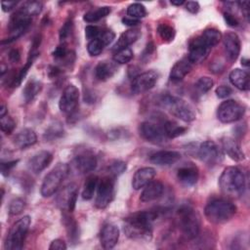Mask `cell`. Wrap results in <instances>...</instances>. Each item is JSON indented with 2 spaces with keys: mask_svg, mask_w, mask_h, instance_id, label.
<instances>
[{
  "mask_svg": "<svg viewBox=\"0 0 250 250\" xmlns=\"http://www.w3.org/2000/svg\"><path fill=\"white\" fill-rule=\"evenodd\" d=\"M158 211H139L124 220V232L135 240H149L152 235V223Z\"/></svg>",
  "mask_w": 250,
  "mask_h": 250,
  "instance_id": "6da1fadb",
  "label": "cell"
},
{
  "mask_svg": "<svg viewBox=\"0 0 250 250\" xmlns=\"http://www.w3.org/2000/svg\"><path fill=\"white\" fill-rule=\"evenodd\" d=\"M219 187L224 194L230 197H238L245 188V176L237 167H227L219 178Z\"/></svg>",
  "mask_w": 250,
  "mask_h": 250,
  "instance_id": "7a4b0ae2",
  "label": "cell"
},
{
  "mask_svg": "<svg viewBox=\"0 0 250 250\" xmlns=\"http://www.w3.org/2000/svg\"><path fill=\"white\" fill-rule=\"evenodd\" d=\"M236 210V206L231 201L216 198L205 206L204 214L207 220L213 224H225L232 219Z\"/></svg>",
  "mask_w": 250,
  "mask_h": 250,
  "instance_id": "3957f363",
  "label": "cell"
},
{
  "mask_svg": "<svg viewBox=\"0 0 250 250\" xmlns=\"http://www.w3.org/2000/svg\"><path fill=\"white\" fill-rule=\"evenodd\" d=\"M180 228L188 239H194L200 231V219L197 212L190 206L184 205L178 211Z\"/></svg>",
  "mask_w": 250,
  "mask_h": 250,
  "instance_id": "277c9868",
  "label": "cell"
},
{
  "mask_svg": "<svg viewBox=\"0 0 250 250\" xmlns=\"http://www.w3.org/2000/svg\"><path fill=\"white\" fill-rule=\"evenodd\" d=\"M69 173V166L65 163H59L52 171H50L43 180L41 185V194L43 197H50L56 193L63 180Z\"/></svg>",
  "mask_w": 250,
  "mask_h": 250,
  "instance_id": "5b68a950",
  "label": "cell"
},
{
  "mask_svg": "<svg viewBox=\"0 0 250 250\" xmlns=\"http://www.w3.org/2000/svg\"><path fill=\"white\" fill-rule=\"evenodd\" d=\"M30 222L29 216H23L12 226L5 241V248L7 250H21L22 248Z\"/></svg>",
  "mask_w": 250,
  "mask_h": 250,
  "instance_id": "8992f818",
  "label": "cell"
},
{
  "mask_svg": "<svg viewBox=\"0 0 250 250\" xmlns=\"http://www.w3.org/2000/svg\"><path fill=\"white\" fill-rule=\"evenodd\" d=\"M161 102L163 105L166 106L174 116L180 118L185 122H191L196 118V113L192 106L180 98L165 96L161 100Z\"/></svg>",
  "mask_w": 250,
  "mask_h": 250,
  "instance_id": "52a82bcc",
  "label": "cell"
},
{
  "mask_svg": "<svg viewBox=\"0 0 250 250\" xmlns=\"http://www.w3.org/2000/svg\"><path fill=\"white\" fill-rule=\"evenodd\" d=\"M31 19H32L31 17H29L21 9L15 12L11 16L10 22L8 25L9 37L6 40H2V44L13 42L17 40L20 36H21L29 26L31 22Z\"/></svg>",
  "mask_w": 250,
  "mask_h": 250,
  "instance_id": "ba28073f",
  "label": "cell"
},
{
  "mask_svg": "<svg viewBox=\"0 0 250 250\" xmlns=\"http://www.w3.org/2000/svg\"><path fill=\"white\" fill-rule=\"evenodd\" d=\"M245 113V106L234 100L223 102L217 110V117L222 123H232L242 118Z\"/></svg>",
  "mask_w": 250,
  "mask_h": 250,
  "instance_id": "9c48e42d",
  "label": "cell"
},
{
  "mask_svg": "<svg viewBox=\"0 0 250 250\" xmlns=\"http://www.w3.org/2000/svg\"><path fill=\"white\" fill-rule=\"evenodd\" d=\"M97 189L95 205L99 209H104L108 206L114 196V180L112 176L102 178L98 183Z\"/></svg>",
  "mask_w": 250,
  "mask_h": 250,
  "instance_id": "30bf717a",
  "label": "cell"
},
{
  "mask_svg": "<svg viewBox=\"0 0 250 250\" xmlns=\"http://www.w3.org/2000/svg\"><path fill=\"white\" fill-rule=\"evenodd\" d=\"M139 131H140V135L146 141L152 144L160 145L166 142V140L168 139L162 124L160 125L154 122L145 121L140 124Z\"/></svg>",
  "mask_w": 250,
  "mask_h": 250,
  "instance_id": "8fae6325",
  "label": "cell"
},
{
  "mask_svg": "<svg viewBox=\"0 0 250 250\" xmlns=\"http://www.w3.org/2000/svg\"><path fill=\"white\" fill-rule=\"evenodd\" d=\"M79 104V91L76 86L68 85L63 90L60 102L59 107L61 111L66 115H72L75 113Z\"/></svg>",
  "mask_w": 250,
  "mask_h": 250,
  "instance_id": "7c38bea8",
  "label": "cell"
},
{
  "mask_svg": "<svg viewBox=\"0 0 250 250\" xmlns=\"http://www.w3.org/2000/svg\"><path fill=\"white\" fill-rule=\"evenodd\" d=\"M158 80V73L154 70H147L134 76L131 83V90L135 94L145 93L154 87Z\"/></svg>",
  "mask_w": 250,
  "mask_h": 250,
  "instance_id": "4fadbf2b",
  "label": "cell"
},
{
  "mask_svg": "<svg viewBox=\"0 0 250 250\" xmlns=\"http://www.w3.org/2000/svg\"><path fill=\"white\" fill-rule=\"evenodd\" d=\"M197 155L207 165H215L223 158L220 147L213 141H205L200 144L197 149Z\"/></svg>",
  "mask_w": 250,
  "mask_h": 250,
  "instance_id": "5bb4252c",
  "label": "cell"
},
{
  "mask_svg": "<svg viewBox=\"0 0 250 250\" xmlns=\"http://www.w3.org/2000/svg\"><path fill=\"white\" fill-rule=\"evenodd\" d=\"M78 195V187L71 183L62 188L57 196L58 205L64 211L72 212L75 208Z\"/></svg>",
  "mask_w": 250,
  "mask_h": 250,
  "instance_id": "9a60e30c",
  "label": "cell"
},
{
  "mask_svg": "<svg viewBox=\"0 0 250 250\" xmlns=\"http://www.w3.org/2000/svg\"><path fill=\"white\" fill-rule=\"evenodd\" d=\"M210 50L198 36L190 41L188 58L192 63H200L207 58Z\"/></svg>",
  "mask_w": 250,
  "mask_h": 250,
  "instance_id": "2e32d148",
  "label": "cell"
},
{
  "mask_svg": "<svg viewBox=\"0 0 250 250\" xmlns=\"http://www.w3.org/2000/svg\"><path fill=\"white\" fill-rule=\"evenodd\" d=\"M119 239V229L116 225L108 223L105 224L100 233L101 245L104 249L113 248Z\"/></svg>",
  "mask_w": 250,
  "mask_h": 250,
  "instance_id": "e0dca14e",
  "label": "cell"
},
{
  "mask_svg": "<svg viewBox=\"0 0 250 250\" xmlns=\"http://www.w3.org/2000/svg\"><path fill=\"white\" fill-rule=\"evenodd\" d=\"M226 54L229 61L234 62L240 53L241 43L238 35L234 32H227L223 37Z\"/></svg>",
  "mask_w": 250,
  "mask_h": 250,
  "instance_id": "ac0fdd59",
  "label": "cell"
},
{
  "mask_svg": "<svg viewBox=\"0 0 250 250\" xmlns=\"http://www.w3.org/2000/svg\"><path fill=\"white\" fill-rule=\"evenodd\" d=\"M73 164L76 171H78V173L87 174L96 169L98 161L96 156L93 153L86 151L78 154L75 157Z\"/></svg>",
  "mask_w": 250,
  "mask_h": 250,
  "instance_id": "d6986e66",
  "label": "cell"
},
{
  "mask_svg": "<svg viewBox=\"0 0 250 250\" xmlns=\"http://www.w3.org/2000/svg\"><path fill=\"white\" fill-rule=\"evenodd\" d=\"M156 175V171L152 167H143L138 169L132 179V188L139 190L150 183Z\"/></svg>",
  "mask_w": 250,
  "mask_h": 250,
  "instance_id": "ffe728a7",
  "label": "cell"
},
{
  "mask_svg": "<svg viewBox=\"0 0 250 250\" xmlns=\"http://www.w3.org/2000/svg\"><path fill=\"white\" fill-rule=\"evenodd\" d=\"M199 177L198 169L196 166L192 164H188L185 166H182L178 169L177 172V178L179 182L186 186V187H191L196 184Z\"/></svg>",
  "mask_w": 250,
  "mask_h": 250,
  "instance_id": "44dd1931",
  "label": "cell"
},
{
  "mask_svg": "<svg viewBox=\"0 0 250 250\" xmlns=\"http://www.w3.org/2000/svg\"><path fill=\"white\" fill-rule=\"evenodd\" d=\"M181 159V153L176 150H160L150 155L151 163L159 166H169Z\"/></svg>",
  "mask_w": 250,
  "mask_h": 250,
  "instance_id": "7402d4cb",
  "label": "cell"
},
{
  "mask_svg": "<svg viewBox=\"0 0 250 250\" xmlns=\"http://www.w3.org/2000/svg\"><path fill=\"white\" fill-rule=\"evenodd\" d=\"M53 160V154L47 150H41L35 153L28 161L29 169L34 173H40L47 168Z\"/></svg>",
  "mask_w": 250,
  "mask_h": 250,
  "instance_id": "603a6c76",
  "label": "cell"
},
{
  "mask_svg": "<svg viewBox=\"0 0 250 250\" xmlns=\"http://www.w3.org/2000/svg\"><path fill=\"white\" fill-rule=\"evenodd\" d=\"M222 146H223L225 152L233 161L239 162V161H242L245 159V154H244L243 150L241 149L238 143L235 140H233L232 138H229V137L223 138Z\"/></svg>",
  "mask_w": 250,
  "mask_h": 250,
  "instance_id": "cb8c5ba5",
  "label": "cell"
},
{
  "mask_svg": "<svg viewBox=\"0 0 250 250\" xmlns=\"http://www.w3.org/2000/svg\"><path fill=\"white\" fill-rule=\"evenodd\" d=\"M192 64L193 63L188 60V57L178 61L171 68L170 79L175 82L183 80L192 69Z\"/></svg>",
  "mask_w": 250,
  "mask_h": 250,
  "instance_id": "d4e9b609",
  "label": "cell"
},
{
  "mask_svg": "<svg viewBox=\"0 0 250 250\" xmlns=\"http://www.w3.org/2000/svg\"><path fill=\"white\" fill-rule=\"evenodd\" d=\"M163 190H164L163 184L159 181L152 180L146 187H144V189L141 193L140 199L143 202L153 201L162 195Z\"/></svg>",
  "mask_w": 250,
  "mask_h": 250,
  "instance_id": "484cf974",
  "label": "cell"
},
{
  "mask_svg": "<svg viewBox=\"0 0 250 250\" xmlns=\"http://www.w3.org/2000/svg\"><path fill=\"white\" fill-rule=\"evenodd\" d=\"M229 82L238 90L248 91L250 88V76L246 70L235 68L229 75Z\"/></svg>",
  "mask_w": 250,
  "mask_h": 250,
  "instance_id": "4316f807",
  "label": "cell"
},
{
  "mask_svg": "<svg viewBox=\"0 0 250 250\" xmlns=\"http://www.w3.org/2000/svg\"><path fill=\"white\" fill-rule=\"evenodd\" d=\"M36 143H37V136L35 132L29 128H25L20 131L14 139L15 146L21 149H24L26 147L32 146Z\"/></svg>",
  "mask_w": 250,
  "mask_h": 250,
  "instance_id": "83f0119b",
  "label": "cell"
},
{
  "mask_svg": "<svg viewBox=\"0 0 250 250\" xmlns=\"http://www.w3.org/2000/svg\"><path fill=\"white\" fill-rule=\"evenodd\" d=\"M140 35H141V31L137 28H131V29L124 31L119 36L117 42L115 43V45L113 47V50L116 52L121 49L129 48L130 45H132L134 42H136L138 40Z\"/></svg>",
  "mask_w": 250,
  "mask_h": 250,
  "instance_id": "f1b7e54d",
  "label": "cell"
},
{
  "mask_svg": "<svg viewBox=\"0 0 250 250\" xmlns=\"http://www.w3.org/2000/svg\"><path fill=\"white\" fill-rule=\"evenodd\" d=\"M116 72V66L113 62L103 61L95 67V75L100 81H106L111 78Z\"/></svg>",
  "mask_w": 250,
  "mask_h": 250,
  "instance_id": "f546056e",
  "label": "cell"
},
{
  "mask_svg": "<svg viewBox=\"0 0 250 250\" xmlns=\"http://www.w3.org/2000/svg\"><path fill=\"white\" fill-rule=\"evenodd\" d=\"M42 89V83L36 79H31L29 80L22 91L24 101L26 103H30L33 101V99L40 93Z\"/></svg>",
  "mask_w": 250,
  "mask_h": 250,
  "instance_id": "4dcf8cb0",
  "label": "cell"
},
{
  "mask_svg": "<svg viewBox=\"0 0 250 250\" xmlns=\"http://www.w3.org/2000/svg\"><path fill=\"white\" fill-rule=\"evenodd\" d=\"M203 43L210 49L216 46L222 39V33L216 28H207L199 36Z\"/></svg>",
  "mask_w": 250,
  "mask_h": 250,
  "instance_id": "1f68e13d",
  "label": "cell"
},
{
  "mask_svg": "<svg viewBox=\"0 0 250 250\" xmlns=\"http://www.w3.org/2000/svg\"><path fill=\"white\" fill-rule=\"evenodd\" d=\"M110 8L107 6H103V7H98L96 9L90 10L85 15L83 16V20L87 22H96L103 18L106 17L110 13Z\"/></svg>",
  "mask_w": 250,
  "mask_h": 250,
  "instance_id": "d6a6232c",
  "label": "cell"
},
{
  "mask_svg": "<svg viewBox=\"0 0 250 250\" xmlns=\"http://www.w3.org/2000/svg\"><path fill=\"white\" fill-rule=\"evenodd\" d=\"M162 125H163L165 134L168 139L177 138V137L185 134V132L187 131V129L185 127L180 126L176 122L171 121V120H166L165 122L162 123Z\"/></svg>",
  "mask_w": 250,
  "mask_h": 250,
  "instance_id": "836d02e7",
  "label": "cell"
},
{
  "mask_svg": "<svg viewBox=\"0 0 250 250\" xmlns=\"http://www.w3.org/2000/svg\"><path fill=\"white\" fill-rule=\"evenodd\" d=\"M99 179L97 176H90L87 178L86 182L84 183L83 190H82V198L85 200H90L93 198L95 190L98 187Z\"/></svg>",
  "mask_w": 250,
  "mask_h": 250,
  "instance_id": "e575fe53",
  "label": "cell"
},
{
  "mask_svg": "<svg viewBox=\"0 0 250 250\" xmlns=\"http://www.w3.org/2000/svg\"><path fill=\"white\" fill-rule=\"evenodd\" d=\"M63 225L65 226V229L68 234L69 240H71L73 243H75L79 237V231H78V225L73 220V218H70L67 215H63Z\"/></svg>",
  "mask_w": 250,
  "mask_h": 250,
  "instance_id": "d590c367",
  "label": "cell"
},
{
  "mask_svg": "<svg viewBox=\"0 0 250 250\" xmlns=\"http://www.w3.org/2000/svg\"><path fill=\"white\" fill-rule=\"evenodd\" d=\"M127 15L129 18L139 20L146 16V7L141 3H132L127 8Z\"/></svg>",
  "mask_w": 250,
  "mask_h": 250,
  "instance_id": "8d00e7d4",
  "label": "cell"
},
{
  "mask_svg": "<svg viewBox=\"0 0 250 250\" xmlns=\"http://www.w3.org/2000/svg\"><path fill=\"white\" fill-rule=\"evenodd\" d=\"M157 32L161 39L165 42H171L175 38L176 35V30L174 27H172L169 24L166 23H160L157 26Z\"/></svg>",
  "mask_w": 250,
  "mask_h": 250,
  "instance_id": "74e56055",
  "label": "cell"
},
{
  "mask_svg": "<svg viewBox=\"0 0 250 250\" xmlns=\"http://www.w3.org/2000/svg\"><path fill=\"white\" fill-rule=\"evenodd\" d=\"M29 17L37 16L42 11V3L39 1H26L20 8Z\"/></svg>",
  "mask_w": 250,
  "mask_h": 250,
  "instance_id": "f35d334b",
  "label": "cell"
},
{
  "mask_svg": "<svg viewBox=\"0 0 250 250\" xmlns=\"http://www.w3.org/2000/svg\"><path fill=\"white\" fill-rule=\"evenodd\" d=\"M132 59H133V51L130 48H125V49L116 51L113 56V61L120 64L127 63Z\"/></svg>",
  "mask_w": 250,
  "mask_h": 250,
  "instance_id": "ab89813d",
  "label": "cell"
},
{
  "mask_svg": "<svg viewBox=\"0 0 250 250\" xmlns=\"http://www.w3.org/2000/svg\"><path fill=\"white\" fill-rule=\"evenodd\" d=\"M214 85V81L212 78L208 77V76H203V77H200L196 83H195V88L196 90L201 93V94H205L207 93L209 90H211V88L213 87Z\"/></svg>",
  "mask_w": 250,
  "mask_h": 250,
  "instance_id": "60d3db41",
  "label": "cell"
},
{
  "mask_svg": "<svg viewBox=\"0 0 250 250\" xmlns=\"http://www.w3.org/2000/svg\"><path fill=\"white\" fill-rule=\"evenodd\" d=\"M126 169H127L126 162L121 161V160H114L108 166L109 174L112 177H118V176L122 175L126 171Z\"/></svg>",
  "mask_w": 250,
  "mask_h": 250,
  "instance_id": "b9f144b4",
  "label": "cell"
},
{
  "mask_svg": "<svg viewBox=\"0 0 250 250\" xmlns=\"http://www.w3.org/2000/svg\"><path fill=\"white\" fill-rule=\"evenodd\" d=\"M104 48V43L101 41L100 38H97V39L89 41V43L87 45V52L89 53L90 56L97 57L103 52Z\"/></svg>",
  "mask_w": 250,
  "mask_h": 250,
  "instance_id": "7bdbcfd3",
  "label": "cell"
},
{
  "mask_svg": "<svg viewBox=\"0 0 250 250\" xmlns=\"http://www.w3.org/2000/svg\"><path fill=\"white\" fill-rule=\"evenodd\" d=\"M25 208V201L21 198H14L9 204V214L16 216L21 214Z\"/></svg>",
  "mask_w": 250,
  "mask_h": 250,
  "instance_id": "ee69618b",
  "label": "cell"
},
{
  "mask_svg": "<svg viewBox=\"0 0 250 250\" xmlns=\"http://www.w3.org/2000/svg\"><path fill=\"white\" fill-rule=\"evenodd\" d=\"M0 126H1L2 132L10 135L16 127V123L11 116L6 114L4 116H0Z\"/></svg>",
  "mask_w": 250,
  "mask_h": 250,
  "instance_id": "f6af8a7d",
  "label": "cell"
},
{
  "mask_svg": "<svg viewBox=\"0 0 250 250\" xmlns=\"http://www.w3.org/2000/svg\"><path fill=\"white\" fill-rule=\"evenodd\" d=\"M62 134H63V129L61 126V124L60 123L53 124L47 129V131L44 135V138L47 140H54V139L62 137Z\"/></svg>",
  "mask_w": 250,
  "mask_h": 250,
  "instance_id": "bcb514c9",
  "label": "cell"
},
{
  "mask_svg": "<svg viewBox=\"0 0 250 250\" xmlns=\"http://www.w3.org/2000/svg\"><path fill=\"white\" fill-rule=\"evenodd\" d=\"M72 29H73V23H72L71 20L66 21L63 23V25L61 27V29H60V40H61L62 44H65L64 42L71 35Z\"/></svg>",
  "mask_w": 250,
  "mask_h": 250,
  "instance_id": "7dc6e473",
  "label": "cell"
},
{
  "mask_svg": "<svg viewBox=\"0 0 250 250\" xmlns=\"http://www.w3.org/2000/svg\"><path fill=\"white\" fill-rule=\"evenodd\" d=\"M102 30L99 26H96V25H87L85 27V36L86 38L91 41V40H94V39H97L101 36L102 34Z\"/></svg>",
  "mask_w": 250,
  "mask_h": 250,
  "instance_id": "c3c4849f",
  "label": "cell"
},
{
  "mask_svg": "<svg viewBox=\"0 0 250 250\" xmlns=\"http://www.w3.org/2000/svg\"><path fill=\"white\" fill-rule=\"evenodd\" d=\"M69 50H67L66 45L65 44H61L59 45L53 52V57L57 60V61H61L63 62L64 59L67 57V55L69 54Z\"/></svg>",
  "mask_w": 250,
  "mask_h": 250,
  "instance_id": "681fc988",
  "label": "cell"
},
{
  "mask_svg": "<svg viewBox=\"0 0 250 250\" xmlns=\"http://www.w3.org/2000/svg\"><path fill=\"white\" fill-rule=\"evenodd\" d=\"M101 39V41L104 43V46L109 45L115 38V34L113 31L111 30H104L102 32L101 36L99 37Z\"/></svg>",
  "mask_w": 250,
  "mask_h": 250,
  "instance_id": "f907efd6",
  "label": "cell"
},
{
  "mask_svg": "<svg viewBox=\"0 0 250 250\" xmlns=\"http://www.w3.org/2000/svg\"><path fill=\"white\" fill-rule=\"evenodd\" d=\"M215 93H216V95H217L218 98H220V99H225V98L229 97V95H231L232 90H231V88L229 87V86L221 85V86H219V87L216 89Z\"/></svg>",
  "mask_w": 250,
  "mask_h": 250,
  "instance_id": "816d5d0a",
  "label": "cell"
},
{
  "mask_svg": "<svg viewBox=\"0 0 250 250\" xmlns=\"http://www.w3.org/2000/svg\"><path fill=\"white\" fill-rule=\"evenodd\" d=\"M19 160H13V161H7V162H1V173L4 176H7L12 168H14Z\"/></svg>",
  "mask_w": 250,
  "mask_h": 250,
  "instance_id": "f5cc1de1",
  "label": "cell"
},
{
  "mask_svg": "<svg viewBox=\"0 0 250 250\" xmlns=\"http://www.w3.org/2000/svg\"><path fill=\"white\" fill-rule=\"evenodd\" d=\"M224 19H225V21H226V22H227V24H228L229 26L236 27V26L239 24L238 20H237L232 14H230V13H229V12L224 13Z\"/></svg>",
  "mask_w": 250,
  "mask_h": 250,
  "instance_id": "db71d44e",
  "label": "cell"
},
{
  "mask_svg": "<svg viewBox=\"0 0 250 250\" xmlns=\"http://www.w3.org/2000/svg\"><path fill=\"white\" fill-rule=\"evenodd\" d=\"M50 250H65L66 249V244L62 239H55L51 242L49 246Z\"/></svg>",
  "mask_w": 250,
  "mask_h": 250,
  "instance_id": "11a10c76",
  "label": "cell"
},
{
  "mask_svg": "<svg viewBox=\"0 0 250 250\" xmlns=\"http://www.w3.org/2000/svg\"><path fill=\"white\" fill-rule=\"evenodd\" d=\"M186 10L191 14H196L199 11V4L196 1H188L185 3Z\"/></svg>",
  "mask_w": 250,
  "mask_h": 250,
  "instance_id": "9f6ffc18",
  "label": "cell"
},
{
  "mask_svg": "<svg viewBox=\"0 0 250 250\" xmlns=\"http://www.w3.org/2000/svg\"><path fill=\"white\" fill-rule=\"evenodd\" d=\"M9 60L12 62H20L21 60V52L19 49H12L10 52H9Z\"/></svg>",
  "mask_w": 250,
  "mask_h": 250,
  "instance_id": "6f0895ef",
  "label": "cell"
},
{
  "mask_svg": "<svg viewBox=\"0 0 250 250\" xmlns=\"http://www.w3.org/2000/svg\"><path fill=\"white\" fill-rule=\"evenodd\" d=\"M17 5H18L17 1H2L1 2V7L4 12H9V11L13 10Z\"/></svg>",
  "mask_w": 250,
  "mask_h": 250,
  "instance_id": "680465c9",
  "label": "cell"
},
{
  "mask_svg": "<svg viewBox=\"0 0 250 250\" xmlns=\"http://www.w3.org/2000/svg\"><path fill=\"white\" fill-rule=\"evenodd\" d=\"M122 22L125 24V25H128V26H136L140 23V21L139 20H135V19H132V18H129V17H126V18H123L122 19Z\"/></svg>",
  "mask_w": 250,
  "mask_h": 250,
  "instance_id": "91938a15",
  "label": "cell"
},
{
  "mask_svg": "<svg viewBox=\"0 0 250 250\" xmlns=\"http://www.w3.org/2000/svg\"><path fill=\"white\" fill-rule=\"evenodd\" d=\"M154 50H155V48H154L153 43H152V42H149V43L146 45V49H145V51H144V53H143V58H146V57L149 56L150 54H152V53L154 52Z\"/></svg>",
  "mask_w": 250,
  "mask_h": 250,
  "instance_id": "94428289",
  "label": "cell"
},
{
  "mask_svg": "<svg viewBox=\"0 0 250 250\" xmlns=\"http://www.w3.org/2000/svg\"><path fill=\"white\" fill-rule=\"evenodd\" d=\"M48 72H49V75L51 77H54V76H57L61 71H60V69L57 66H51Z\"/></svg>",
  "mask_w": 250,
  "mask_h": 250,
  "instance_id": "6125c7cd",
  "label": "cell"
},
{
  "mask_svg": "<svg viewBox=\"0 0 250 250\" xmlns=\"http://www.w3.org/2000/svg\"><path fill=\"white\" fill-rule=\"evenodd\" d=\"M170 3L174 6H181V5H184L186 3V1H184V0H172Z\"/></svg>",
  "mask_w": 250,
  "mask_h": 250,
  "instance_id": "be15d7a7",
  "label": "cell"
},
{
  "mask_svg": "<svg viewBox=\"0 0 250 250\" xmlns=\"http://www.w3.org/2000/svg\"><path fill=\"white\" fill-rule=\"evenodd\" d=\"M7 114V107L4 104H1V108H0V116H4Z\"/></svg>",
  "mask_w": 250,
  "mask_h": 250,
  "instance_id": "e7e4bbea",
  "label": "cell"
},
{
  "mask_svg": "<svg viewBox=\"0 0 250 250\" xmlns=\"http://www.w3.org/2000/svg\"><path fill=\"white\" fill-rule=\"evenodd\" d=\"M241 64L245 65V66H248L249 65V60L247 58H242L241 60Z\"/></svg>",
  "mask_w": 250,
  "mask_h": 250,
  "instance_id": "03108f58",
  "label": "cell"
},
{
  "mask_svg": "<svg viewBox=\"0 0 250 250\" xmlns=\"http://www.w3.org/2000/svg\"><path fill=\"white\" fill-rule=\"evenodd\" d=\"M6 70H7V69H6V66L4 65V63H2V64H1V75H2V76L4 75V73H5Z\"/></svg>",
  "mask_w": 250,
  "mask_h": 250,
  "instance_id": "003e7915",
  "label": "cell"
}]
</instances>
